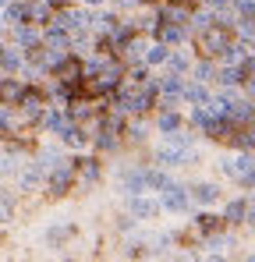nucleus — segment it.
<instances>
[{"instance_id": "nucleus-1", "label": "nucleus", "mask_w": 255, "mask_h": 262, "mask_svg": "<svg viewBox=\"0 0 255 262\" xmlns=\"http://www.w3.org/2000/svg\"><path fill=\"white\" fill-rule=\"evenodd\" d=\"M230 43H234V32L227 25H209L206 32L195 36V50L202 57H216V53H230Z\"/></svg>"}, {"instance_id": "nucleus-2", "label": "nucleus", "mask_w": 255, "mask_h": 262, "mask_svg": "<svg viewBox=\"0 0 255 262\" xmlns=\"http://www.w3.org/2000/svg\"><path fill=\"white\" fill-rule=\"evenodd\" d=\"M53 78H60L68 89L78 85V82H82V60H78V57H68L64 64H57V68H53Z\"/></svg>"}, {"instance_id": "nucleus-3", "label": "nucleus", "mask_w": 255, "mask_h": 262, "mask_svg": "<svg viewBox=\"0 0 255 262\" xmlns=\"http://www.w3.org/2000/svg\"><path fill=\"white\" fill-rule=\"evenodd\" d=\"M103 89H107V85H103V78L96 75V78H82V82L75 85V96H85V99H92V96H99Z\"/></svg>"}, {"instance_id": "nucleus-4", "label": "nucleus", "mask_w": 255, "mask_h": 262, "mask_svg": "<svg viewBox=\"0 0 255 262\" xmlns=\"http://www.w3.org/2000/svg\"><path fill=\"white\" fill-rule=\"evenodd\" d=\"M153 99H156V92H142V96H128V110H135V114H142V110H149L153 106Z\"/></svg>"}, {"instance_id": "nucleus-5", "label": "nucleus", "mask_w": 255, "mask_h": 262, "mask_svg": "<svg viewBox=\"0 0 255 262\" xmlns=\"http://www.w3.org/2000/svg\"><path fill=\"white\" fill-rule=\"evenodd\" d=\"M22 103H25L29 110H39L42 103H46V92H42V89H29V92L22 96Z\"/></svg>"}, {"instance_id": "nucleus-6", "label": "nucleus", "mask_w": 255, "mask_h": 262, "mask_svg": "<svg viewBox=\"0 0 255 262\" xmlns=\"http://www.w3.org/2000/svg\"><path fill=\"white\" fill-rule=\"evenodd\" d=\"M71 181H75V170H71V174H57L53 184H50V195H64V191L71 188Z\"/></svg>"}, {"instance_id": "nucleus-7", "label": "nucleus", "mask_w": 255, "mask_h": 262, "mask_svg": "<svg viewBox=\"0 0 255 262\" xmlns=\"http://www.w3.org/2000/svg\"><path fill=\"white\" fill-rule=\"evenodd\" d=\"M75 170H78L85 181H96V163H92V160H75Z\"/></svg>"}, {"instance_id": "nucleus-8", "label": "nucleus", "mask_w": 255, "mask_h": 262, "mask_svg": "<svg viewBox=\"0 0 255 262\" xmlns=\"http://www.w3.org/2000/svg\"><path fill=\"white\" fill-rule=\"evenodd\" d=\"M25 92H22V85H14V82H4V103H14V99H22Z\"/></svg>"}, {"instance_id": "nucleus-9", "label": "nucleus", "mask_w": 255, "mask_h": 262, "mask_svg": "<svg viewBox=\"0 0 255 262\" xmlns=\"http://www.w3.org/2000/svg\"><path fill=\"white\" fill-rule=\"evenodd\" d=\"M167 206H170V209H184V195H181V188H167Z\"/></svg>"}, {"instance_id": "nucleus-10", "label": "nucleus", "mask_w": 255, "mask_h": 262, "mask_svg": "<svg viewBox=\"0 0 255 262\" xmlns=\"http://www.w3.org/2000/svg\"><path fill=\"white\" fill-rule=\"evenodd\" d=\"M199 227H202V230H220L223 220H220V216H199Z\"/></svg>"}, {"instance_id": "nucleus-11", "label": "nucleus", "mask_w": 255, "mask_h": 262, "mask_svg": "<svg viewBox=\"0 0 255 262\" xmlns=\"http://www.w3.org/2000/svg\"><path fill=\"white\" fill-rule=\"evenodd\" d=\"M177 124H181V117H177V114H167V117L160 121V128H163V131H174Z\"/></svg>"}, {"instance_id": "nucleus-12", "label": "nucleus", "mask_w": 255, "mask_h": 262, "mask_svg": "<svg viewBox=\"0 0 255 262\" xmlns=\"http://www.w3.org/2000/svg\"><path fill=\"white\" fill-rule=\"evenodd\" d=\"M195 195H199L202 202H209V199H216V188H213V184H202V188H199Z\"/></svg>"}, {"instance_id": "nucleus-13", "label": "nucleus", "mask_w": 255, "mask_h": 262, "mask_svg": "<svg viewBox=\"0 0 255 262\" xmlns=\"http://www.w3.org/2000/svg\"><path fill=\"white\" fill-rule=\"evenodd\" d=\"M245 216V202H234L230 209H227V220H241Z\"/></svg>"}, {"instance_id": "nucleus-14", "label": "nucleus", "mask_w": 255, "mask_h": 262, "mask_svg": "<svg viewBox=\"0 0 255 262\" xmlns=\"http://www.w3.org/2000/svg\"><path fill=\"white\" fill-rule=\"evenodd\" d=\"M29 57H32V64H42V60H46V53H42V46H36V43H32V53H29Z\"/></svg>"}, {"instance_id": "nucleus-15", "label": "nucleus", "mask_w": 255, "mask_h": 262, "mask_svg": "<svg viewBox=\"0 0 255 262\" xmlns=\"http://www.w3.org/2000/svg\"><path fill=\"white\" fill-rule=\"evenodd\" d=\"M149 60H153V64H156V60H167V50H163V46H156V50L149 53Z\"/></svg>"}, {"instance_id": "nucleus-16", "label": "nucleus", "mask_w": 255, "mask_h": 262, "mask_svg": "<svg viewBox=\"0 0 255 262\" xmlns=\"http://www.w3.org/2000/svg\"><path fill=\"white\" fill-rule=\"evenodd\" d=\"M131 209H135V213H138V216H145V213H153V206H149V202H135V206H131Z\"/></svg>"}, {"instance_id": "nucleus-17", "label": "nucleus", "mask_w": 255, "mask_h": 262, "mask_svg": "<svg viewBox=\"0 0 255 262\" xmlns=\"http://www.w3.org/2000/svg\"><path fill=\"white\" fill-rule=\"evenodd\" d=\"M241 75H245V78H255V60H245V68H241Z\"/></svg>"}, {"instance_id": "nucleus-18", "label": "nucleus", "mask_w": 255, "mask_h": 262, "mask_svg": "<svg viewBox=\"0 0 255 262\" xmlns=\"http://www.w3.org/2000/svg\"><path fill=\"white\" fill-rule=\"evenodd\" d=\"M184 96H188V99H195V103H199V99H202V96H206V92H202V89H188V92H184Z\"/></svg>"}, {"instance_id": "nucleus-19", "label": "nucleus", "mask_w": 255, "mask_h": 262, "mask_svg": "<svg viewBox=\"0 0 255 262\" xmlns=\"http://www.w3.org/2000/svg\"><path fill=\"white\" fill-rule=\"evenodd\" d=\"M163 89H167V92H177V89H181V82H177V78H167V82H163Z\"/></svg>"}, {"instance_id": "nucleus-20", "label": "nucleus", "mask_w": 255, "mask_h": 262, "mask_svg": "<svg viewBox=\"0 0 255 262\" xmlns=\"http://www.w3.org/2000/svg\"><path fill=\"white\" fill-rule=\"evenodd\" d=\"M89 4H99V0H89Z\"/></svg>"}, {"instance_id": "nucleus-21", "label": "nucleus", "mask_w": 255, "mask_h": 262, "mask_svg": "<svg viewBox=\"0 0 255 262\" xmlns=\"http://www.w3.org/2000/svg\"><path fill=\"white\" fill-rule=\"evenodd\" d=\"M216 4H223V0H216Z\"/></svg>"}, {"instance_id": "nucleus-22", "label": "nucleus", "mask_w": 255, "mask_h": 262, "mask_svg": "<svg viewBox=\"0 0 255 262\" xmlns=\"http://www.w3.org/2000/svg\"><path fill=\"white\" fill-rule=\"evenodd\" d=\"M149 4H153V0H149Z\"/></svg>"}]
</instances>
